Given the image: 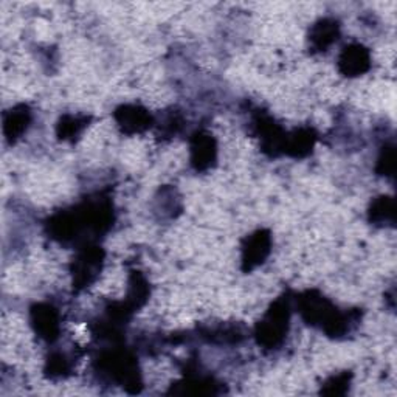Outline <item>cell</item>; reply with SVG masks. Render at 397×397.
<instances>
[{"label":"cell","instance_id":"obj_1","mask_svg":"<svg viewBox=\"0 0 397 397\" xmlns=\"http://www.w3.org/2000/svg\"><path fill=\"white\" fill-rule=\"evenodd\" d=\"M369 65V57L368 53L363 50L360 45H352L347 47L342 57H340V67L347 74H360L365 72Z\"/></svg>","mask_w":397,"mask_h":397},{"label":"cell","instance_id":"obj_5","mask_svg":"<svg viewBox=\"0 0 397 397\" xmlns=\"http://www.w3.org/2000/svg\"><path fill=\"white\" fill-rule=\"evenodd\" d=\"M28 112L25 107H18V109L11 111V113L5 118V134L8 138H18L25 130L28 124Z\"/></svg>","mask_w":397,"mask_h":397},{"label":"cell","instance_id":"obj_4","mask_svg":"<svg viewBox=\"0 0 397 397\" xmlns=\"http://www.w3.org/2000/svg\"><path fill=\"white\" fill-rule=\"evenodd\" d=\"M270 239L267 235H264L262 231H258L250 241H248L245 250H244V261L248 264V267L255 266V264L262 262L269 253Z\"/></svg>","mask_w":397,"mask_h":397},{"label":"cell","instance_id":"obj_2","mask_svg":"<svg viewBox=\"0 0 397 397\" xmlns=\"http://www.w3.org/2000/svg\"><path fill=\"white\" fill-rule=\"evenodd\" d=\"M117 118L123 129L130 132L145 129L147 126V121H151V118L147 117V113L135 106H123L117 112Z\"/></svg>","mask_w":397,"mask_h":397},{"label":"cell","instance_id":"obj_7","mask_svg":"<svg viewBox=\"0 0 397 397\" xmlns=\"http://www.w3.org/2000/svg\"><path fill=\"white\" fill-rule=\"evenodd\" d=\"M335 36H337V23L323 21L318 23V27H315V30H313L312 40L315 43L317 47L323 48L332 43Z\"/></svg>","mask_w":397,"mask_h":397},{"label":"cell","instance_id":"obj_3","mask_svg":"<svg viewBox=\"0 0 397 397\" xmlns=\"http://www.w3.org/2000/svg\"><path fill=\"white\" fill-rule=\"evenodd\" d=\"M33 321H35L36 330L40 337L53 338L57 330V315L55 309L48 306H38L36 311L33 312Z\"/></svg>","mask_w":397,"mask_h":397},{"label":"cell","instance_id":"obj_6","mask_svg":"<svg viewBox=\"0 0 397 397\" xmlns=\"http://www.w3.org/2000/svg\"><path fill=\"white\" fill-rule=\"evenodd\" d=\"M214 143L208 135H201L193 146V159L194 163H197L198 168H203L206 164H210V162L214 159Z\"/></svg>","mask_w":397,"mask_h":397}]
</instances>
